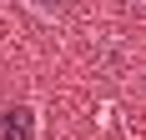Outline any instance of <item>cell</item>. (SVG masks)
Listing matches in <instances>:
<instances>
[{"mask_svg":"<svg viewBox=\"0 0 146 140\" xmlns=\"http://www.w3.org/2000/svg\"><path fill=\"white\" fill-rule=\"evenodd\" d=\"M131 5H146V0H131Z\"/></svg>","mask_w":146,"mask_h":140,"instance_id":"3","label":"cell"},{"mask_svg":"<svg viewBox=\"0 0 146 140\" xmlns=\"http://www.w3.org/2000/svg\"><path fill=\"white\" fill-rule=\"evenodd\" d=\"M0 140H35V110L30 105H5L0 110Z\"/></svg>","mask_w":146,"mask_h":140,"instance_id":"1","label":"cell"},{"mask_svg":"<svg viewBox=\"0 0 146 140\" xmlns=\"http://www.w3.org/2000/svg\"><path fill=\"white\" fill-rule=\"evenodd\" d=\"M25 5H35V10H45V15H66L76 0H25Z\"/></svg>","mask_w":146,"mask_h":140,"instance_id":"2","label":"cell"}]
</instances>
